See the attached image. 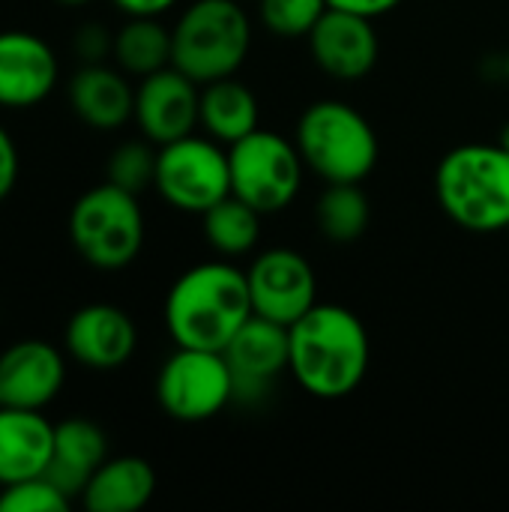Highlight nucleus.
I'll use <instances>...</instances> for the list:
<instances>
[{"label":"nucleus","mask_w":509,"mask_h":512,"mask_svg":"<svg viewBox=\"0 0 509 512\" xmlns=\"http://www.w3.org/2000/svg\"><path fill=\"white\" fill-rule=\"evenodd\" d=\"M294 381L315 399L336 402L351 396L369 372V330L345 306L315 303L288 327Z\"/></svg>","instance_id":"1"},{"label":"nucleus","mask_w":509,"mask_h":512,"mask_svg":"<svg viewBox=\"0 0 509 512\" xmlns=\"http://www.w3.org/2000/svg\"><path fill=\"white\" fill-rule=\"evenodd\" d=\"M252 315L246 270L228 258L189 267L165 297V327L180 348L222 351Z\"/></svg>","instance_id":"2"},{"label":"nucleus","mask_w":509,"mask_h":512,"mask_svg":"<svg viewBox=\"0 0 509 512\" xmlns=\"http://www.w3.org/2000/svg\"><path fill=\"white\" fill-rule=\"evenodd\" d=\"M441 210L465 231H509V153L495 144H459L435 171Z\"/></svg>","instance_id":"3"},{"label":"nucleus","mask_w":509,"mask_h":512,"mask_svg":"<svg viewBox=\"0 0 509 512\" xmlns=\"http://www.w3.org/2000/svg\"><path fill=\"white\" fill-rule=\"evenodd\" d=\"M294 144L324 183H363L378 165V135L363 111L342 99L312 102L294 129Z\"/></svg>","instance_id":"4"},{"label":"nucleus","mask_w":509,"mask_h":512,"mask_svg":"<svg viewBox=\"0 0 509 512\" xmlns=\"http://www.w3.org/2000/svg\"><path fill=\"white\" fill-rule=\"evenodd\" d=\"M252 21L237 0H192L171 27V66L198 84H210L246 63Z\"/></svg>","instance_id":"5"},{"label":"nucleus","mask_w":509,"mask_h":512,"mask_svg":"<svg viewBox=\"0 0 509 512\" xmlns=\"http://www.w3.org/2000/svg\"><path fill=\"white\" fill-rule=\"evenodd\" d=\"M75 252L96 270L129 267L144 246V210L135 192L114 183L87 189L69 213Z\"/></svg>","instance_id":"6"},{"label":"nucleus","mask_w":509,"mask_h":512,"mask_svg":"<svg viewBox=\"0 0 509 512\" xmlns=\"http://www.w3.org/2000/svg\"><path fill=\"white\" fill-rule=\"evenodd\" d=\"M231 195L252 204L258 213H279L291 207L303 189L306 162L294 141L279 132L255 129L228 144Z\"/></svg>","instance_id":"7"},{"label":"nucleus","mask_w":509,"mask_h":512,"mask_svg":"<svg viewBox=\"0 0 509 512\" xmlns=\"http://www.w3.org/2000/svg\"><path fill=\"white\" fill-rule=\"evenodd\" d=\"M156 192L180 213H207L231 195L228 150L210 135H183L156 153Z\"/></svg>","instance_id":"8"},{"label":"nucleus","mask_w":509,"mask_h":512,"mask_svg":"<svg viewBox=\"0 0 509 512\" xmlns=\"http://www.w3.org/2000/svg\"><path fill=\"white\" fill-rule=\"evenodd\" d=\"M156 399L177 423H207L234 405V381L222 351L180 348L156 375Z\"/></svg>","instance_id":"9"},{"label":"nucleus","mask_w":509,"mask_h":512,"mask_svg":"<svg viewBox=\"0 0 509 512\" xmlns=\"http://www.w3.org/2000/svg\"><path fill=\"white\" fill-rule=\"evenodd\" d=\"M252 312L291 327L318 303V276L306 255L288 246L264 249L246 267Z\"/></svg>","instance_id":"10"},{"label":"nucleus","mask_w":509,"mask_h":512,"mask_svg":"<svg viewBox=\"0 0 509 512\" xmlns=\"http://www.w3.org/2000/svg\"><path fill=\"white\" fill-rule=\"evenodd\" d=\"M234 381V405H264L291 366L288 327L252 315L222 348Z\"/></svg>","instance_id":"11"},{"label":"nucleus","mask_w":509,"mask_h":512,"mask_svg":"<svg viewBox=\"0 0 509 512\" xmlns=\"http://www.w3.org/2000/svg\"><path fill=\"white\" fill-rule=\"evenodd\" d=\"M201 111V84L183 75L177 66H165L144 75L135 87V123L156 147L192 135Z\"/></svg>","instance_id":"12"},{"label":"nucleus","mask_w":509,"mask_h":512,"mask_svg":"<svg viewBox=\"0 0 509 512\" xmlns=\"http://www.w3.org/2000/svg\"><path fill=\"white\" fill-rule=\"evenodd\" d=\"M306 39L312 60L336 81L366 78L381 54L375 21L345 9H327Z\"/></svg>","instance_id":"13"},{"label":"nucleus","mask_w":509,"mask_h":512,"mask_svg":"<svg viewBox=\"0 0 509 512\" xmlns=\"http://www.w3.org/2000/svg\"><path fill=\"white\" fill-rule=\"evenodd\" d=\"M66 384L63 354L42 339H24L0 354V408L42 411Z\"/></svg>","instance_id":"14"},{"label":"nucleus","mask_w":509,"mask_h":512,"mask_svg":"<svg viewBox=\"0 0 509 512\" xmlns=\"http://www.w3.org/2000/svg\"><path fill=\"white\" fill-rule=\"evenodd\" d=\"M63 339L69 357L93 372H114L126 366L138 348L135 321L111 303L81 306L69 318Z\"/></svg>","instance_id":"15"},{"label":"nucleus","mask_w":509,"mask_h":512,"mask_svg":"<svg viewBox=\"0 0 509 512\" xmlns=\"http://www.w3.org/2000/svg\"><path fill=\"white\" fill-rule=\"evenodd\" d=\"M60 63L45 39L27 30L0 33V108H33L57 84Z\"/></svg>","instance_id":"16"},{"label":"nucleus","mask_w":509,"mask_h":512,"mask_svg":"<svg viewBox=\"0 0 509 512\" xmlns=\"http://www.w3.org/2000/svg\"><path fill=\"white\" fill-rule=\"evenodd\" d=\"M54 453V426L42 411L0 408V486L42 477Z\"/></svg>","instance_id":"17"},{"label":"nucleus","mask_w":509,"mask_h":512,"mask_svg":"<svg viewBox=\"0 0 509 512\" xmlns=\"http://www.w3.org/2000/svg\"><path fill=\"white\" fill-rule=\"evenodd\" d=\"M69 105L87 126L120 129L135 114V90L123 72L105 63H84L69 81Z\"/></svg>","instance_id":"18"},{"label":"nucleus","mask_w":509,"mask_h":512,"mask_svg":"<svg viewBox=\"0 0 509 512\" xmlns=\"http://www.w3.org/2000/svg\"><path fill=\"white\" fill-rule=\"evenodd\" d=\"M105 459H108L105 432L87 417H69L54 426V453L45 477L66 498H81L87 480Z\"/></svg>","instance_id":"19"},{"label":"nucleus","mask_w":509,"mask_h":512,"mask_svg":"<svg viewBox=\"0 0 509 512\" xmlns=\"http://www.w3.org/2000/svg\"><path fill=\"white\" fill-rule=\"evenodd\" d=\"M156 495V471L141 456H108L81 492L90 512H138Z\"/></svg>","instance_id":"20"},{"label":"nucleus","mask_w":509,"mask_h":512,"mask_svg":"<svg viewBox=\"0 0 509 512\" xmlns=\"http://www.w3.org/2000/svg\"><path fill=\"white\" fill-rule=\"evenodd\" d=\"M261 123L258 99L255 93L237 81L234 75L201 84V111H198V126L216 138L219 144H234L255 132Z\"/></svg>","instance_id":"21"},{"label":"nucleus","mask_w":509,"mask_h":512,"mask_svg":"<svg viewBox=\"0 0 509 512\" xmlns=\"http://www.w3.org/2000/svg\"><path fill=\"white\" fill-rule=\"evenodd\" d=\"M261 216L264 213H258L243 198L228 195L219 204H213L207 213H201L204 237L219 258H228V261L243 258L261 240Z\"/></svg>","instance_id":"22"},{"label":"nucleus","mask_w":509,"mask_h":512,"mask_svg":"<svg viewBox=\"0 0 509 512\" xmlns=\"http://www.w3.org/2000/svg\"><path fill=\"white\" fill-rule=\"evenodd\" d=\"M111 54L126 75H153L171 66V30L159 18H129L114 33Z\"/></svg>","instance_id":"23"},{"label":"nucleus","mask_w":509,"mask_h":512,"mask_svg":"<svg viewBox=\"0 0 509 512\" xmlns=\"http://www.w3.org/2000/svg\"><path fill=\"white\" fill-rule=\"evenodd\" d=\"M318 231L330 243H354L366 234L372 207L363 183H327L315 207Z\"/></svg>","instance_id":"24"},{"label":"nucleus","mask_w":509,"mask_h":512,"mask_svg":"<svg viewBox=\"0 0 509 512\" xmlns=\"http://www.w3.org/2000/svg\"><path fill=\"white\" fill-rule=\"evenodd\" d=\"M327 9V0H258L261 24L279 39L309 36Z\"/></svg>","instance_id":"25"},{"label":"nucleus","mask_w":509,"mask_h":512,"mask_svg":"<svg viewBox=\"0 0 509 512\" xmlns=\"http://www.w3.org/2000/svg\"><path fill=\"white\" fill-rule=\"evenodd\" d=\"M156 153L159 150H153V141H123L120 147H114L105 165L108 183L135 195L144 192L156 180Z\"/></svg>","instance_id":"26"},{"label":"nucleus","mask_w":509,"mask_h":512,"mask_svg":"<svg viewBox=\"0 0 509 512\" xmlns=\"http://www.w3.org/2000/svg\"><path fill=\"white\" fill-rule=\"evenodd\" d=\"M72 498H66L45 474L21 483H9L0 492V512H66Z\"/></svg>","instance_id":"27"},{"label":"nucleus","mask_w":509,"mask_h":512,"mask_svg":"<svg viewBox=\"0 0 509 512\" xmlns=\"http://www.w3.org/2000/svg\"><path fill=\"white\" fill-rule=\"evenodd\" d=\"M111 48H114V36L102 24H84L75 33V54L84 63H102V57L111 54Z\"/></svg>","instance_id":"28"},{"label":"nucleus","mask_w":509,"mask_h":512,"mask_svg":"<svg viewBox=\"0 0 509 512\" xmlns=\"http://www.w3.org/2000/svg\"><path fill=\"white\" fill-rule=\"evenodd\" d=\"M18 183V147L12 135L0 126V201L15 189Z\"/></svg>","instance_id":"29"},{"label":"nucleus","mask_w":509,"mask_h":512,"mask_svg":"<svg viewBox=\"0 0 509 512\" xmlns=\"http://www.w3.org/2000/svg\"><path fill=\"white\" fill-rule=\"evenodd\" d=\"M402 0H327L330 9H345V12H354V15H363V18H381L387 12H393Z\"/></svg>","instance_id":"30"},{"label":"nucleus","mask_w":509,"mask_h":512,"mask_svg":"<svg viewBox=\"0 0 509 512\" xmlns=\"http://www.w3.org/2000/svg\"><path fill=\"white\" fill-rule=\"evenodd\" d=\"M180 0H114V6L126 18H159L168 9H174Z\"/></svg>","instance_id":"31"},{"label":"nucleus","mask_w":509,"mask_h":512,"mask_svg":"<svg viewBox=\"0 0 509 512\" xmlns=\"http://www.w3.org/2000/svg\"><path fill=\"white\" fill-rule=\"evenodd\" d=\"M498 144L509 153V123H504V129H501V135H498Z\"/></svg>","instance_id":"32"},{"label":"nucleus","mask_w":509,"mask_h":512,"mask_svg":"<svg viewBox=\"0 0 509 512\" xmlns=\"http://www.w3.org/2000/svg\"><path fill=\"white\" fill-rule=\"evenodd\" d=\"M57 3H63V6H84V3H90V0H57Z\"/></svg>","instance_id":"33"},{"label":"nucleus","mask_w":509,"mask_h":512,"mask_svg":"<svg viewBox=\"0 0 509 512\" xmlns=\"http://www.w3.org/2000/svg\"><path fill=\"white\" fill-rule=\"evenodd\" d=\"M504 72H507V78H509V51H507V57H504Z\"/></svg>","instance_id":"34"}]
</instances>
